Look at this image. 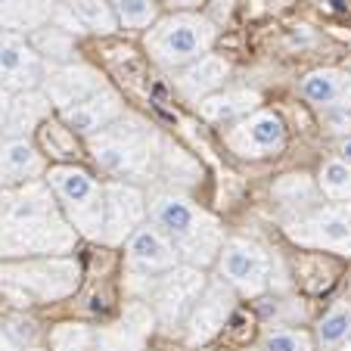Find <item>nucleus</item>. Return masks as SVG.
Listing matches in <instances>:
<instances>
[{
	"mask_svg": "<svg viewBox=\"0 0 351 351\" xmlns=\"http://www.w3.org/2000/svg\"><path fill=\"white\" fill-rule=\"evenodd\" d=\"M0 239L10 255L66 252L75 243V227L62 221L53 190L40 180H28L0 199Z\"/></svg>",
	"mask_w": 351,
	"mask_h": 351,
	"instance_id": "obj_1",
	"label": "nucleus"
},
{
	"mask_svg": "<svg viewBox=\"0 0 351 351\" xmlns=\"http://www.w3.org/2000/svg\"><path fill=\"white\" fill-rule=\"evenodd\" d=\"M146 208H149V221L171 239L180 261L206 267L218 258L224 245V227L218 224L215 215H208L206 208H199L180 193L168 190H156L146 199Z\"/></svg>",
	"mask_w": 351,
	"mask_h": 351,
	"instance_id": "obj_2",
	"label": "nucleus"
},
{
	"mask_svg": "<svg viewBox=\"0 0 351 351\" xmlns=\"http://www.w3.org/2000/svg\"><path fill=\"white\" fill-rule=\"evenodd\" d=\"M90 153L99 171H106L109 178H119L125 184H137V180H149L159 171V156H162V140L153 131V125H146L137 115H121L109 128L90 137Z\"/></svg>",
	"mask_w": 351,
	"mask_h": 351,
	"instance_id": "obj_3",
	"label": "nucleus"
},
{
	"mask_svg": "<svg viewBox=\"0 0 351 351\" xmlns=\"http://www.w3.org/2000/svg\"><path fill=\"white\" fill-rule=\"evenodd\" d=\"M218 25L199 13H171L146 28V53L162 69H184L199 56L212 53Z\"/></svg>",
	"mask_w": 351,
	"mask_h": 351,
	"instance_id": "obj_4",
	"label": "nucleus"
},
{
	"mask_svg": "<svg viewBox=\"0 0 351 351\" xmlns=\"http://www.w3.org/2000/svg\"><path fill=\"white\" fill-rule=\"evenodd\" d=\"M47 186L53 190V196L60 199L62 212H66L69 224L75 227V233L99 239L103 233V184L93 174H87L84 168L75 165H56L47 171Z\"/></svg>",
	"mask_w": 351,
	"mask_h": 351,
	"instance_id": "obj_5",
	"label": "nucleus"
},
{
	"mask_svg": "<svg viewBox=\"0 0 351 351\" xmlns=\"http://www.w3.org/2000/svg\"><path fill=\"white\" fill-rule=\"evenodd\" d=\"M292 243L317 252L351 255V202H326L302 212L286 227Z\"/></svg>",
	"mask_w": 351,
	"mask_h": 351,
	"instance_id": "obj_6",
	"label": "nucleus"
},
{
	"mask_svg": "<svg viewBox=\"0 0 351 351\" xmlns=\"http://www.w3.org/2000/svg\"><path fill=\"white\" fill-rule=\"evenodd\" d=\"M149 302H153V311L159 317L162 326L174 330V326H184L190 308L196 305V298L206 289V274L202 267L193 265H180L174 271L162 274V277L149 280Z\"/></svg>",
	"mask_w": 351,
	"mask_h": 351,
	"instance_id": "obj_7",
	"label": "nucleus"
},
{
	"mask_svg": "<svg viewBox=\"0 0 351 351\" xmlns=\"http://www.w3.org/2000/svg\"><path fill=\"white\" fill-rule=\"evenodd\" d=\"M215 261L221 280L243 295H261L271 286V255L252 239H224Z\"/></svg>",
	"mask_w": 351,
	"mask_h": 351,
	"instance_id": "obj_8",
	"label": "nucleus"
},
{
	"mask_svg": "<svg viewBox=\"0 0 351 351\" xmlns=\"http://www.w3.org/2000/svg\"><path fill=\"white\" fill-rule=\"evenodd\" d=\"M224 143L239 159H267L286 146V125L277 112L255 109V112L230 121V128L224 131Z\"/></svg>",
	"mask_w": 351,
	"mask_h": 351,
	"instance_id": "obj_9",
	"label": "nucleus"
},
{
	"mask_svg": "<svg viewBox=\"0 0 351 351\" xmlns=\"http://www.w3.org/2000/svg\"><path fill=\"white\" fill-rule=\"evenodd\" d=\"M103 202L106 206H103V233H99V239L109 245L125 243L149 218L146 196L137 184L109 180V184H103Z\"/></svg>",
	"mask_w": 351,
	"mask_h": 351,
	"instance_id": "obj_10",
	"label": "nucleus"
},
{
	"mask_svg": "<svg viewBox=\"0 0 351 351\" xmlns=\"http://www.w3.org/2000/svg\"><path fill=\"white\" fill-rule=\"evenodd\" d=\"M125 261H128V271L137 274V277H146V280H156V277H162V274L184 265L178 249L171 245V239H168L153 221H146L143 227H137V230L125 239Z\"/></svg>",
	"mask_w": 351,
	"mask_h": 351,
	"instance_id": "obj_11",
	"label": "nucleus"
},
{
	"mask_svg": "<svg viewBox=\"0 0 351 351\" xmlns=\"http://www.w3.org/2000/svg\"><path fill=\"white\" fill-rule=\"evenodd\" d=\"M44 56L22 34L0 32V87L3 90H34L44 81Z\"/></svg>",
	"mask_w": 351,
	"mask_h": 351,
	"instance_id": "obj_12",
	"label": "nucleus"
},
{
	"mask_svg": "<svg viewBox=\"0 0 351 351\" xmlns=\"http://www.w3.org/2000/svg\"><path fill=\"white\" fill-rule=\"evenodd\" d=\"M233 311V292L224 280H208L202 295L196 298V305L190 308L184 320V330H186V342L190 345H206L212 336H218L224 330L227 317Z\"/></svg>",
	"mask_w": 351,
	"mask_h": 351,
	"instance_id": "obj_13",
	"label": "nucleus"
},
{
	"mask_svg": "<svg viewBox=\"0 0 351 351\" xmlns=\"http://www.w3.org/2000/svg\"><path fill=\"white\" fill-rule=\"evenodd\" d=\"M60 115H62L69 131L93 137V134H99L103 128H109L112 121H119L121 115H125V103H121L119 93L106 84V87H99L97 93H90V97L60 109Z\"/></svg>",
	"mask_w": 351,
	"mask_h": 351,
	"instance_id": "obj_14",
	"label": "nucleus"
},
{
	"mask_svg": "<svg viewBox=\"0 0 351 351\" xmlns=\"http://www.w3.org/2000/svg\"><path fill=\"white\" fill-rule=\"evenodd\" d=\"M298 93L324 112H351L348 69H314L298 81Z\"/></svg>",
	"mask_w": 351,
	"mask_h": 351,
	"instance_id": "obj_15",
	"label": "nucleus"
},
{
	"mask_svg": "<svg viewBox=\"0 0 351 351\" xmlns=\"http://www.w3.org/2000/svg\"><path fill=\"white\" fill-rule=\"evenodd\" d=\"M40 84H44V90H47V99L60 109H66V106H72V103H78V99L90 97V93H97L99 87H106L103 81H99V75L87 66L47 69V75H44Z\"/></svg>",
	"mask_w": 351,
	"mask_h": 351,
	"instance_id": "obj_16",
	"label": "nucleus"
},
{
	"mask_svg": "<svg viewBox=\"0 0 351 351\" xmlns=\"http://www.w3.org/2000/svg\"><path fill=\"white\" fill-rule=\"evenodd\" d=\"M47 162L25 137H0V184H28L44 174Z\"/></svg>",
	"mask_w": 351,
	"mask_h": 351,
	"instance_id": "obj_17",
	"label": "nucleus"
},
{
	"mask_svg": "<svg viewBox=\"0 0 351 351\" xmlns=\"http://www.w3.org/2000/svg\"><path fill=\"white\" fill-rule=\"evenodd\" d=\"M227 75H230V62L215 53H206V56H199L196 62L180 69L178 90L184 93L190 103H202L206 97H212V93H218L221 87H224Z\"/></svg>",
	"mask_w": 351,
	"mask_h": 351,
	"instance_id": "obj_18",
	"label": "nucleus"
},
{
	"mask_svg": "<svg viewBox=\"0 0 351 351\" xmlns=\"http://www.w3.org/2000/svg\"><path fill=\"white\" fill-rule=\"evenodd\" d=\"M13 277H19V283L34 289L40 298H62L78 286V265L60 258L40 261V265H28L22 271H16Z\"/></svg>",
	"mask_w": 351,
	"mask_h": 351,
	"instance_id": "obj_19",
	"label": "nucleus"
},
{
	"mask_svg": "<svg viewBox=\"0 0 351 351\" xmlns=\"http://www.w3.org/2000/svg\"><path fill=\"white\" fill-rule=\"evenodd\" d=\"M56 13V0H0L3 32H40Z\"/></svg>",
	"mask_w": 351,
	"mask_h": 351,
	"instance_id": "obj_20",
	"label": "nucleus"
},
{
	"mask_svg": "<svg viewBox=\"0 0 351 351\" xmlns=\"http://www.w3.org/2000/svg\"><path fill=\"white\" fill-rule=\"evenodd\" d=\"M255 106H258L255 90H218L199 103V115L212 125H230V121L255 112Z\"/></svg>",
	"mask_w": 351,
	"mask_h": 351,
	"instance_id": "obj_21",
	"label": "nucleus"
},
{
	"mask_svg": "<svg viewBox=\"0 0 351 351\" xmlns=\"http://www.w3.org/2000/svg\"><path fill=\"white\" fill-rule=\"evenodd\" d=\"M66 7L84 32H93V34L119 32V22H115L109 0H66Z\"/></svg>",
	"mask_w": 351,
	"mask_h": 351,
	"instance_id": "obj_22",
	"label": "nucleus"
},
{
	"mask_svg": "<svg viewBox=\"0 0 351 351\" xmlns=\"http://www.w3.org/2000/svg\"><path fill=\"white\" fill-rule=\"evenodd\" d=\"M314 336H317L320 351H332L342 342H348L351 339V302H336V305L317 320Z\"/></svg>",
	"mask_w": 351,
	"mask_h": 351,
	"instance_id": "obj_23",
	"label": "nucleus"
},
{
	"mask_svg": "<svg viewBox=\"0 0 351 351\" xmlns=\"http://www.w3.org/2000/svg\"><path fill=\"white\" fill-rule=\"evenodd\" d=\"M119 28H137L146 32L159 22V3L156 0H109Z\"/></svg>",
	"mask_w": 351,
	"mask_h": 351,
	"instance_id": "obj_24",
	"label": "nucleus"
},
{
	"mask_svg": "<svg viewBox=\"0 0 351 351\" xmlns=\"http://www.w3.org/2000/svg\"><path fill=\"white\" fill-rule=\"evenodd\" d=\"M317 186L330 202H351V165L342 159H330L320 165Z\"/></svg>",
	"mask_w": 351,
	"mask_h": 351,
	"instance_id": "obj_25",
	"label": "nucleus"
},
{
	"mask_svg": "<svg viewBox=\"0 0 351 351\" xmlns=\"http://www.w3.org/2000/svg\"><path fill=\"white\" fill-rule=\"evenodd\" d=\"M47 109H50L47 97H38L34 90H28L25 97H22V103H19V99H13V109H10V121H7L10 137H22V131H25V128H32V125H38L40 115H44Z\"/></svg>",
	"mask_w": 351,
	"mask_h": 351,
	"instance_id": "obj_26",
	"label": "nucleus"
},
{
	"mask_svg": "<svg viewBox=\"0 0 351 351\" xmlns=\"http://www.w3.org/2000/svg\"><path fill=\"white\" fill-rule=\"evenodd\" d=\"M265 351H314V342L302 330H274L261 342Z\"/></svg>",
	"mask_w": 351,
	"mask_h": 351,
	"instance_id": "obj_27",
	"label": "nucleus"
},
{
	"mask_svg": "<svg viewBox=\"0 0 351 351\" xmlns=\"http://www.w3.org/2000/svg\"><path fill=\"white\" fill-rule=\"evenodd\" d=\"M93 342H97V336H93L87 326L66 324L53 332L56 351H93Z\"/></svg>",
	"mask_w": 351,
	"mask_h": 351,
	"instance_id": "obj_28",
	"label": "nucleus"
},
{
	"mask_svg": "<svg viewBox=\"0 0 351 351\" xmlns=\"http://www.w3.org/2000/svg\"><path fill=\"white\" fill-rule=\"evenodd\" d=\"M10 109H13V97H10V90L0 87V131H3L10 121Z\"/></svg>",
	"mask_w": 351,
	"mask_h": 351,
	"instance_id": "obj_29",
	"label": "nucleus"
},
{
	"mask_svg": "<svg viewBox=\"0 0 351 351\" xmlns=\"http://www.w3.org/2000/svg\"><path fill=\"white\" fill-rule=\"evenodd\" d=\"M208 7H212V13L218 16V19H227L233 10V0H208Z\"/></svg>",
	"mask_w": 351,
	"mask_h": 351,
	"instance_id": "obj_30",
	"label": "nucleus"
},
{
	"mask_svg": "<svg viewBox=\"0 0 351 351\" xmlns=\"http://www.w3.org/2000/svg\"><path fill=\"white\" fill-rule=\"evenodd\" d=\"M171 7H178L180 13H190V10H196L199 3H206V0H168Z\"/></svg>",
	"mask_w": 351,
	"mask_h": 351,
	"instance_id": "obj_31",
	"label": "nucleus"
},
{
	"mask_svg": "<svg viewBox=\"0 0 351 351\" xmlns=\"http://www.w3.org/2000/svg\"><path fill=\"white\" fill-rule=\"evenodd\" d=\"M339 159L348 162V165H351V134L342 140V143H339Z\"/></svg>",
	"mask_w": 351,
	"mask_h": 351,
	"instance_id": "obj_32",
	"label": "nucleus"
},
{
	"mask_svg": "<svg viewBox=\"0 0 351 351\" xmlns=\"http://www.w3.org/2000/svg\"><path fill=\"white\" fill-rule=\"evenodd\" d=\"M0 351H19V345L10 339V332L7 330H0Z\"/></svg>",
	"mask_w": 351,
	"mask_h": 351,
	"instance_id": "obj_33",
	"label": "nucleus"
},
{
	"mask_svg": "<svg viewBox=\"0 0 351 351\" xmlns=\"http://www.w3.org/2000/svg\"><path fill=\"white\" fill-rule=\"evenodd\" d=\"M32 351H38V348H32Z\"/></svg>",
	"mask_w": 351,
	"mask_h": 351,
	"instance_id": "obj_34",
	"label": "nucleus"
}]
</instances>
